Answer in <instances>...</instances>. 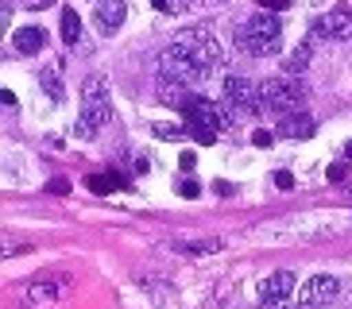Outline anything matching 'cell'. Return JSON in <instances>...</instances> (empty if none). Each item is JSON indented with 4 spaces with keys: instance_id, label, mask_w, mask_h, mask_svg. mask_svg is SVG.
<instances>
[{
    "instance_id": "1",
    "label": "cell",
    "mask_w": 352,
    "mask_h": 309,
    "mask_svg": "<svg viewBox=\"0 0 352 309\" xmlns=\"http://www.w3.org/2000/svg\"><path fill=\"white\" fill-rule=\"evenodd\" d=\"M166 51H175L178 58H186L190 66L197 70V78L206 82L213 70H221V62H225V51H221V43L213 31L206 27H186V31H178L175 39H170V47Z\"/></svg>"
},
{
    "instance_id": "2",
    "label": "cell",
    "mask_w": 352,
    "mask_h": 309,
    "mask_svg": "<svg viewBox=\"0 0 352 309\" xmlns=\"http://www.w3.org/2000/svg\"><path fill=\"white\" fill-rule=\"evenodd\" d=\"M182 120H186V132L194 135L197 144H213L221 132L232 128V113L221 108V104H213V101H206L201 93L182 104Z\"/></svg>"
},
{
    "instance_id": "3",
    "label": "cell",
    "mask_w": 352,
    "mask_h": 309,
    "mask_svg": "<svg viewBox=\"0 0 352 309\" xmlns=\"http://www.w3.org/2000/svg\"><path fill=\"white\" fill-rule=\"evenodd\" d=\"M236 47L240 51L256 54V58H263V54H275L283 47V23L275 12H263L259 8L256 16H248V20L236 27Z\"/></svg>"
},
{
    "instance_id": "4",
    "label": "cell",
    "mask_w": 352,
    "mask_h": 309,
    "mask_svg": "<svg viewBox=\"0 0 352 309\" xmlns=\"http://www.w3.org/2000/svg\"><path fill=\"white\" fill-rule=\"evenodd\" d=\"M109 82H104L101 73L94 78H85L82 82V116L74 124V132L82 135V139H94L101 132V124H109Z\"/></svg>"
},
{
    "instance_id": "5",
    "label": "cell",
    "mask_w": 352,
    "mask_h": 309,
    "mask_svg": "<svg viewBox=\"0 0 352 309\" xmlns=\"http://www.w3.org/2000/svg\"><path fill=\"white\" fill-rule=\"evenodd\" d=\"M302 101H306V85L298 78H290V73H283V78H263V85H259L263 113H275L283 120L294 116V108H302Z\"/></svg>"
},
{
    "instance_id": "6",
    "label": "cell",
    "mask_w": 352,
    "mask_h": 309,
    "mask_svg": "<svg viewBox=\"0 0 352 309\" xmlns=\"http://www.w3.org/2000/svg\"><path fill=\"white\" fill-rule=\"evenodd\" d=\"M225 108L232 116L236 113H244V116L263 113V104H259V85L248 82V78H225Z\"/></svg>"
},
{
    "instance_id": "7",
    "label": "cell",
    "mask_w": 352,
    "mask_h": 309,
    "mask_svg": "<svg viewBox=\"0 0 352 309\" xmlns=\"http://www.w3.org/2000/svg\"><path fill=\"white\" fill-rule=\"evenodd\" d=\"M314 39H352V8L349 4H337L325 16L314 20Z\"/></svg>"
},
{
    "instance_id": "8",
    "label": "cell",
    "mask_w": 352,
    "mask_h": 309,
    "mask_svg": "<svg viewBox=\"0 0 352 309\" xmlns=\"http://www.w3.org/2000/svg\"><path fill=\"white\" fill-rule=\"evenodd\" d=\"M337 294H341V282H337L333 275H314V278H306V286L298 290V306H302V309L329 306Z\"/></svg>"
},
{
    "instance_id": "9",
    "label": "cell",
    "mask_w": 352,
    "mask_h": 309,
    "mask_svg": "<svg viewBox=\"0 0 352 309\" xmlns=\"http://www.w3.org/2000/svg\"><path fill=\"white\" fill-rule=\"evenodd\" d=\"M294 271H275V275L263 278V286H259V306H283V301L294 294Z\"/></svg>"
},
{
    "instance_id": "10",
    "label": "cell",
    "mask_w": 352,
    "mask_h": 309,
    "mask_svg": "<svg viewBox=\"0 0 352 309\" xmlns=\"http://www.w3.org/2000/svg\"><path fill=\"white\" fill-rule=\"evenodd\" d=\"M63 290H66V278L63 275H54V278L39 275V278L28 282V301H32L35 309H47V306H54V301L63 298Z\"/></svg>"
},
{
    "instance_id": "11",
    "label": "cell",
    "mask_w": 352,
    "mask_h": 309,
    "mask_svg": "<svg viewBox=\"0 0 352 309\" xmlns=\"http://www.w3.org/2000/svg\"><path fill=\"white\" fill-rule=\"evenodd\" d=\"M94 20L97 27L109 35V31H116L120 23L128 20V8H124V0H97V8H94Z\"/></svg>"
},
{
    "instance_id": "12",
    "label": "cell",
    "mask_w": 352,
    "mask_h": 309,
    "mask_svg": "<svg viewBox=\"0 0 352 309\" xmlns=\"http://www.w3.org/2000/svg\"><path fill=\"white\" fill-rule=\"evenodd\" d=\"M12 43H16V51L20 54H39L43 43H47V31L43 27H16V35H12Z\"/></svg>"
},
{
    "instance_id": "13",
    "label": "cell",
    "mask_w": 352,
    "mask_h": 309,
    "mask_svg": "<svg viewBox=\"0 0 352 309\" xmlns=\"http://www.w3.org/2000/svg\"><path fill=\"white\" fill-rule=\"evenodd\" d=\"M310 54H314V35H310V39H302L298 47H294V51L287 54V62H283V70H287L290 78H298V73L306 70V66H310Z\"/></svg>"
},
{
    "instance_id": "14",
    "label": "cell",
    "mask_w": 352,
    "mask_h": 309,
    "mask_svg": "<svg viewBox=\"0 0 352 309\" xmlns=\"http://www.w3.org/2000/svg\"><path fill=\"white\" fill-rule=\"evenodd\" d=\"M155 89H159V101H163V104H178V108H182V104L190 101V97H186L190 85L186 82H175V78H159Z\"/></svg>"
},
{
    "instance_id": "15",
    "label": "cell",
    "mask_w": 352,
    "mask_h": 309,
    "mask_svg": "<svg viewBox=\"0 0 352 309\" xmlns=\"http://www.w3.org/2000/svg\"><path fill=\"white\" fill-rule=\"evenodd\" d=\"M279 135H287V139H310V135H314V116H306V113L287 116L283 128H279Z\"/></svg>"
},
{
    "instance_id": "16",
    "label": "cell",
    "mask_w": 352,
    "mask_h": 309,
    "mask_svg": "<svg viewBox=\"0 0 352 309\" xmlns=\"http://www.w3.org/2000/svg\"><path fill=\"white\" fill-rule=\"evenodd\" d=\"M58 27H63V43H66V47H74V43L82 39V20H78V12H74V8H63V23H58Z\"/></svg>"
},
{
    "instance_id": "17",
    "label": "cell",
    "mask_w": 352,
    "mask_h": 309,
    "mask_svg": "<svg viewBox=\"0 0 352 309\" xmlns=\"http://www.w3.org/2000/svg\"><path fill=\"white\" fill-rule=\"evenodd\" d=\"M85 185H89L94 194H113V190H124V178L120 174H89Z\"/></svg>"
},
{
    "instance_id": "18",
    "label": "cell",
    "mask_w": 352,
    "mask_h": 309,
    "mask_svg": "<svg viewBox=\"0 0 352 309\" xmlns=\"http://www.w3.org/2000/svg\"><path fill=\"white\" fill-rule=\"evenodd\" d=\"M155 4V12H163V16H182V12L190 8V0H151Z\"/></svg>"
},
{
    "instance_id": "19",
    "label": "cell",
    "mask_w": 352,
    "mask_h": 309,
    "mask_svg": "<svg viewBox=\"0 0 352 309\" xmlns=\"http://www.w3.org/2000/svg\"><path fill=\"white\" fill-rule=\"evenodd\" d=\"M39 82H43V89L51 93V101H54V104H58V101L66 97V93H63V85H58V78H54V73H43Z\"/></svg>"
},
{
    "instance_id": "20",
    "label": "cell",
    "mask_w": 352,
    "mask_h": 309,
    "mask_svg": "<svg viewBox=\"0 0 352 309\" xmlns=\"http://www.w3.org/2000/svg\"><path fill=\"white\" fill-rule=\"evenodd\" d=\"M186 251H194V255H209V251H221V240H197V244H186Z\"/></svg>"
},
{
    "instance_id": "21",
    "label": "cell",
    "mask_w": 352,
    "mask_h": 309,
    "mask_svg": "<svg viewBox=\"0 0 352 309\" xmlns=\"http://www.w3.org/2000/svg\"><path fill=\"white\" fill-rule=\"evenodd\" d=\"M155 135H159V139H182L186 128H166V124H155Z\"/></svg>"
},
{
    "instance_id": "22",
    "label": "cell",
    "mask_w": 352,
    "mask_h": 309,
    "mask_svg": "<svg viewBox=\"0 0 352 309\" xmlns=\"http://www.w3.org/2000/svg\"><path fill=\"white\" fill-rule=\"evenodd\" d=\"M256 4H259L263 12H287V8H290V0H256Z\"/></svg>"
},
{
    "instance_id": "23",
    "label": "cell",
    "mask_w": 352,
    "mask_h": 309,
    "mask_svg": "<svg viewBox=\"0 0 352 309\" xmlns=\"http://www.w3.org/2000/svg\"><path fill=\"white\" fill-rule=\"evenodd\" d=\"M178 194H182V197H197L201 190H197V182H190V178H182V182H178Z\"/></svg>"
},
{
    "instance_id": "24",
    "label": "cell",
    "mask_w": 352,
    "mask_h": 309,
    "mask_svg": "<svg viewBox=\"0 0 352 309\" xmlns=\"http://www.w3.org/2000/svg\"><path fill=\"white\" fill-rule=\"evenodd\" d=\"M275 185H279V190H294V174H287V170H275Z\"/></svg>"
},
{
    "instance_id": "25",
    "label": "cell",
    "mask_w": 352,
    "mask_h": 309,
    "mask_svg": "<svg viewBox=\"0 0 352 309\" xmlns=\"http://www.w3.org/2000/svg\"><path fill=\"white\" fill-rule=\"evenodd\" d=\"M252 144H256V147H267V144H271V132H252Z\"/></svg>"
},
{
    "instance_id": "26",
    "label": "cell",
    "mask_w": 352,
    "mask_h": 309,
    "mask_svg": "<svg viewBox=\"0 0 352 309\" xmlns=\"http://www.w3.org/2000/svg\"><path fill=\"white\" fill-rule=\"evenodd\" d=\"M66 190H70V182H66V178H54V182H51V194H66Z\"/></svg>"
},
{
    "instance_id": "27",
    "label": "cell",
    "mask_w": 352,
    "mask_h": 309,
    "mask_svg": "<svg viewBox=\"0 0 352 309\" xmlns=\"http://www.w3.org/2000/svg\"><path fill=\"white\" fill-rule=\"evenodd\" d=\"M329 178H333V182H341V178H344V163H337V166H329Z\"/></svg>"
},
{
    "instance_id": "28",
    "label": "cell",
    "mask_w": 352,
    "mask_h": 309,
    "mask_svg": "<svg viewBox=\"0 0 352 309\" xmlns=\"http://www.w3.org/2000/svg\"><path fill=\"white\" fill-rule=\"evenodd\" d=\"M28 8H47V4H54V0H23Z\"/></svg>"
},
{
    "instance_id": "29",
    "label": "cell",
    "mask_w": 352,
    "mask_h": 309,
    "mask_svg": "<svg viewBox=\"0 0 352 309\" xmlns=\"http://www.w3.org/2000/svg\"><path fill=\"white\" fill-rule=\"evenodd\" d=\"M344 154H349V159H352V144H349V147H344Z\"/></svg>"
},
{
    "instance_id": "30",
    "label": "cell",
    "mask_w": 352,
    "mask_h": 309,
    "mask_svg": "<svg viewBox=\"0 0 352 309\" xmlns=\"http://www.w3.org/2000/svg\"><path fill=\"white\" fill-rule=\"evenodd\" d=\"M259 309H283V306H259Z\"/></svg>"
},
{
    "instance_id": "31",
    "label": "cell",
    "mask_w": 352,
    "mask_h": 309,
    "mask_svg": "<svg viewBox=\"0 0 352 309\" xmlns=\"http://www.w3.org/2000/svg\"><path fill=\"white\" fill-rule=\"evenodd\" d=\"M213 4H221V0H213Z\"/></svg>"
}]
</instances>
